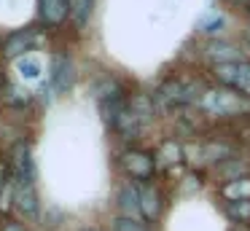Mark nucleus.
I'll use <instances>...</instances> for the list:
<instances>
[{"label": "nucleus", "instance_id": "10", "mask_svg": "<svg viewBox=\"0 0 250 231\" xmlns=\"http://www.w3.org/2000/svg\"><path fill=\"white\" fill-rule=\"evenodd\" d=\"M137 202H140V215L146 223H156L162 218V191L153 186L151 180L148 183H137Z\"/></svg>", "mask_w": 250, "mask_h": 231}, {"label": "nucleus", "instance_id": "27", "mask_svg": "<svg viewBox=\"0 0 250 231\" xmlns=\"http://www.w3.org/2000/svg\"><path fill=\"white\" fill-rule=\"evenodd\" d=\"M0 91H3V81H0Z\"/></svg>", "mask_w": 250, "mask_h": 231}, {"label": "nucleus", "instance_id": "1", "mask_svg": "<svg viewBox=\"0 0 250 231\" xmlns=\"http://www.w3.org/2000/svg\"><path fill=\"white\" fill-rule=\"evenodd\" d=\"M199 94H202V86H196L194 81L169 75V78H164L156 86L151 100L156 105V113H178V110H186V107L196 105Z\"/></svg>", "mask_w": 250, "mask_h": 231}, {"label": "nucleus", "instance_id": "8", "mask_svg": "<svg viewBox=\"0 0 250 231\" xmlns=\"http://www.w3.org/2000/svg\"><path fill=\"white\" fill-rule=\"evenodd\" d=\"M202 57L210 62V67H218V64H229V62H239L245 59V51L231 41H223V38H212L202 46Z\"/></svg>", "mask_w": 250, "mask_h": 231}, {"label": "nucleus", "instance_id": "4", "mask_svg": "<svg viewBox=\"0 0 250 231\" xmlns=\"http://www.w3.org/2000/svg\"><path fill=\"white\" fill-rule=\"evenodd\" d=\"M119 164L121 169L126 172V177L137 183H148L153 175H156V156H151L148 150H140V148H126L124 153L119 156Z\"/></svg>", "mask_w": 250, "mask_h": 231}, {"label": "nucleus", "instance_id": "23", "mask_svg": "<svg viewBox=\"0 0 250 231\" xmlns=\"http://www.w3.org/2000/svg\"><path fill=\"white\" fill-rule=\"evenodd\" d=\"M0 231H27L22 223H17V220H6V223L0 226Z\"/></svg>", "mask_w": 250, "mask_h": 231}, {"label": "nucleus", "instance_id": "26", "mask_svg": "<svg viewBox=\"0 0 250 231\" xmlns=\"http://www.w3.org/2000/svg\"><path fill=\"white\" fill-rule=\"evenodd\" d=\"M245 41H248V46H250V27L245 30Z\"/></svg>", "mask_w": 250, "mask_h": 231}, {"label": "nucleus", "instance_id": "16", "mask_svg": "<svg viewBox=\"0 0 250 231\" xmlns=\"http://www.w3.org/2000/svg\"><path fill=\"white\" fill-rule=\"evenodd\" d=\"M221 196H223V202L250 199V175L237 177V180H231V183H223V186H221Z\"/></svg>", "mask_w": 250, "mask_h": 231}, {"label": "nucleus", "instance_id": "2", "mask_svg": "<svg viewBox=\"0 0 250 231\" xmlns=\"http://www.w3.org/2000/svg\"><path fill=\"white\" fill-rule=\"evenodd\" d=\"M196 107L212 118H237V116H250V100L226 86H207L202 89Z\"/></svg>", "mask_w": 250, "mask_h": 231}, {"label": "nucleus", "instance_id": "9", "mask_svg": "<svg viewBox=\"0 0 250 231\" xmlns=\"http://www.w3.org/2000/svg\"><path fill=\"white\" fill-rule=\"evenodd\" d=\"M76 84V62L67 54H54L51 57V89L54 94H67Z\"/></svg>", "mask_w": 250, "mask_h": 231}, {"label": "nucleus", "instance_id": "6", "mask_svg": "<svg viewBox=\"0 0 250 231\" xmlns=\"http://www.w3.org/2000/svg\"><path fill=\"white\" fill-rule=\"evenodd\" d=\"M38 169L33 159V145L27 140H17L11 148V180L14 183H35Z\"/></svg>", "mask_w": 250, "mask_h": 231}, {"label": "nucleus", "instance_id": "25", "mask_svg": "<svg viewBox=\"0 0 250 231\" xmlns=\"http://www.w3.org/2000/svg\"><path fill=\"white\" fill-rule=\"evenodd\" d=\"M229 231H250V226H245V223H234Z\"/></svg>", "mask_w": 250, "mask_h": 231}, {"label": "nucleus", "instance_id": "13", "mask_svg": "<svg viewBox=\"0 0 250 231\" xmlns=\"http://www.w3.org/2000/svg\"><path fill=\"white\" fill-rule=\"evenodd\" d=\"M143 126L146 124L140 121V118L135 116V110H132L129 105L124 107V110L119 113V118H116V124H113V132L119 134L121 140H126V143H132V140H137L143 134Z\"/></svg>", "mask_w": 250, "mask_h": 231}, {"label": "nucleus", "instance_id": "14", "mask_svg": "<svg viewBox=\"0 0 250 231\" xmlns=\"http://www.w3.org/2000/svg\"><path fill=\"white\" fill-rule=\"evenodd\" d=\"M212 172H215V177L223 186V183H231V180H237V177L250 175V161L245 159V156H231V159H226L223 164H218Z\"/></svg>", "mask_w": 250, "mask_h": 231}, {"label": "nucleus", "instance_id": "7", "mask_svg": "<svg viewBox=\"0 0 250 231\" xmlns=\"http://www.w3.org/2000/svg\"><path fill=\"white\" fill-rule=\"evenodd\" d=\"M11 202L14 210L24 220H38L41 218V196L35 183H14L11 180Z\"/></svg>", "mask_w": 250, "mask_h": 231}, {"label": "nucleus", "instance_id": "22", "mask_svg": "<svg viewBox=\"0 0 250 231\" xmlns=\"http://www.w3.org/2000/svg\"><path fill=\"white\" fill-rule=\"evenodd\" d=\"M113 231H151L146 220H135V218H121L116 215L113 218Z\"/></svg>", "mask_w": 250, "mask_h": 231}, {"label": "nucleus", "instance_id": "11", "mask_svg": "<svg viewBox=\"0 0 250 231\" xmlns=\"http://www.w3.org/2000/svg\"><path fill=\"white\" fill-rule=\"evenodd\" d=\"M70 16V0H38V19L43 27L54 30Z\"/></svg>", "mask_w": 250, "mask_h": 231}, {"label": "nucleus", "instance_id": "18", "mask_svg": "<svg viewBox=\"0 0 250 231\" xmlns=\"http://www.w3.org/2000/svg\"><path fill=\"white\" fill-rule=\"evenodd\" d=\"M223 212L229 220L234 223H245L250 226V199H239V202H226L223 204Z\"/></svg>", "mask_w": 250, "mask_h": 231}, {"label": "nucleus", "instance_id": "3", "mask_svg": "<svg viewBox=\"0 0 250 231\" xmlns=\"http://www.w3.org/2000/svg\"><path fill=\"white\" fill-rule=\"evenodd\" d=\"M210 75L218 86H226V89H231L250 100V59H239V62L210 67Z\"/></svg>", "mask_w": 250, "mask_h": 231}, {"label": "nucleus", "instance_id": "20", "mask_svg": "<svg viewBox=\"0 0 250 231\" xmlns=\"http://www.w3.org/2000/svg\"><path fill=\"white\" fill-rule=\"evenodd\" d=\"M223 27H226V16H223L221 11H207V14L199 19L196 30H199L202 35H215V32H221Z\"/></svg>", "mask_w": 250, "mask_h": 231}, {"label": "nucleus", "instance_id": "19", "mask_svg": "<svg viewBox=\"0 0 250 231\" xmlns=\"http://www.w3.org/2000/svg\"><path fill=\"white\" fill-rule=\"evenodd\" d=\"M92 11H94V0H70V16H73V24L78 30L89 24Z\"/></svg>", "mask_w": 250, "mask_h": 231}, {"label": "nucleus", "instance_id": "28", "mask_svg": "<svg viewBox=\"0 0 250 231\" xmlns=\"http://www.w3.org/2000/svg\"><path fill=\"white\" fill-rule=\"evenodd\" d=\"M248 16H250V11H248Z\"/></svg>", "mask_w": 250, "mask_h": 231}, {"label": "nucleus", "instance_id": "17", "mask_svg": "<svg viewBox=\"0 0 250 231\" xmlns=\"http://www.w3.org/2000/svg\"><path fill=\"white\" fill-rule=\"evenodd\" d=\"M126 105L135 110V116L140 118L143 124L153 121V116H156V105H153V100L148 94H132L129 100H126Z\"/></svg>", "mask_w": 250, "mask_h": 231}, {"label": "nucleus", "instance_id": "24", "mask_svg": "<svg viewBox=\"0 0 250 231\" xmlns=\"http://www.w3.org/2000/svg\"><path fill=\"white\" fill-rule=\"evenodd\" d=\"M226 3L231 5V8H239V11H245V14L250 11V0H226Z\"/></svg>", "mask_w": 250, "mask_h": 231}, {"label": "nucleus", "instance_id": "15", "mask_svg": "<svg viewBox=\"0 0 250 231\" xmlns=\"http://www.w3.org/2000/svg\"><path fill=\"white\" fill-rule=\"evenodd\" d=\"M186 161V153H183V145L178 143V140H164L162 145H159V153H156V167H164V169H169V167H178Z\"/></svg>", "mask_w": 250, "mask_h": 231}, {"label": "nucleus", "instance_id": "5", "mask_svg": "<svg viewBox=\"0 0 250 231\" xmlns=\"http://www.w3.org/2000/svg\"><path fill=\"white\" fill-rule=\"evenodd\" d=\"M38 46H41V30L24 27V30H14L11 35L3 41L0 51H3V57H8V59H24V57H30Z\"/></svg>", "mask_w": 250, "mask_h": 231}, {"label": "nucleus", "instance_id": "21", "mask_svg": "<svg viewBox=\"0 0 250 231\" xmlns=\"http://www.w3.org/2000/svg\"><path fill=\"white\" fill-rule=\"evenodd\" d=\"M17 70L19 75H22L24 81H38L41 73H43V67H41V59L38 57H24V59H17Z\"/></svg>", "mask_w": 250, "mask_h": 231}, {"label": "nucleus", "instance_id": "12", "mask_svg": "<svg viewBox=\"0 0 250 231\" xmlns=\"http://www.w3.org/2000/svg\"><path fill=\"white\" fill-rule=\"evenodd\" d=\"M116 207H119V215L121 218H135V220H143L140 215V202H137V186L135 183H124L116 193Z\"/></svg>", "mask_w": 250, "mask_h": 231}]
</instances>
